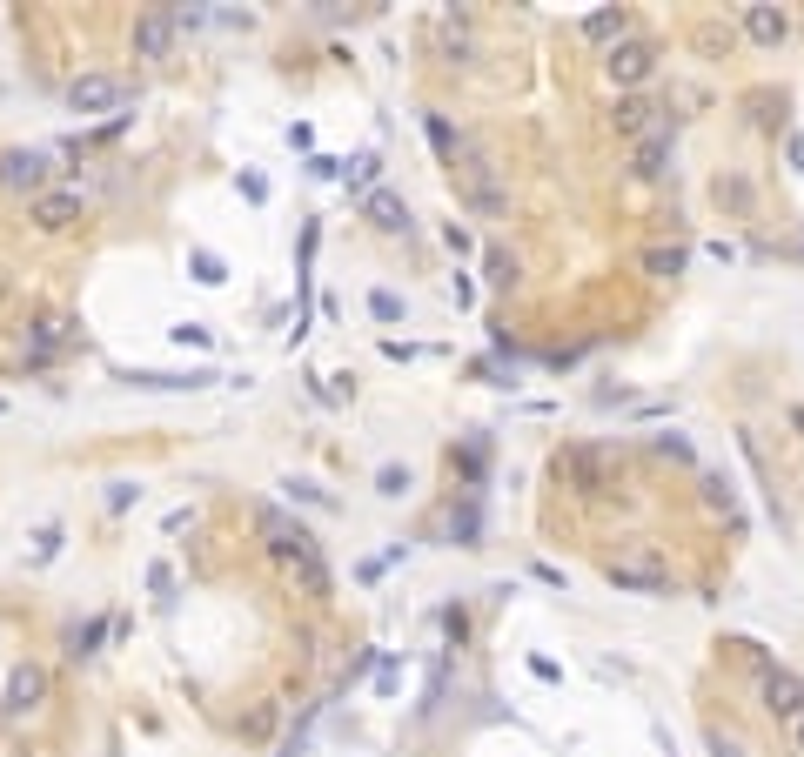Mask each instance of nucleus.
<instances>
[{
    "mask_svg": "<svg viewBox=\"0 0 804 757\" xmlns=\"http://www.w3.org/2000/svg\"><path fill=\"white\" fill-rule=\"evenodd\" d=\"M476 530H483V516H476V503H463V510L449 516V536H463V543H476Z\"/></svg>",
    "mask_w": 804,
    "mask_h": 757,
    "instance_id": "25",
    "label": "nucleus"
},
{
    "mask_svg": "<svg viewBox=\"0 0 804 757\" xmlns=\"http://www.w3.org/2000/svg\"><path fill=\"white\" fill-rule=\"evenodd\" d=\"M610 590H644V597H664L670 577L657 563H610Z\"/></svg>",
    "mask_w": 804,
    "mask_h": 757,
    "instance_id": "9",
    "label": "nucleus"
},
{
    "mask_svg": "<svg viewBox=\"0 0 804 757\" xmlns=\"http://www.w3.org/2000/svg\"><path fill=\"white\" fill-rule=\"evenodd\" d=\"M644 268L670 282V275H684V248H650V255H644Z\"/></svg>",
    "mask_w": 804,
    "mask_h": 757,
    "instance_id": "19",
    "label": "nucleus"
},
{
    "mask_svg": "<svg viewBox=\"0 0 804 757\" xmlns=\"http://www.w3.org/2000/svg\"><path fill=\"white\" fill-rule=\"evenodd\" d=\"M282 490H289V496H302V503H322V510L335 503V496H329V490H315V483H282Z\"/></svg>",
    "mask_w": 804,
    "mask_h": 757,
    "instance_id": "30",
    "label": "nucleus"
},
{
    "mask_svg": "<svg viewBox=\"0 0 804 757\" xmlns=\"http://www.w3.org/2000/svg\"><path fill=\"white\" fill-rule=\"evenodd\" d=\"M764 711L784 717V724H798V717H804V677H791V670H764Z\"/></svg>",
    "mask_w": 804,
    "mask_h": 757,
    "instance_id": "6",
    "label": "nucleus"
},
{
    "mask_svg": "<svg viewBox=\"0 0 804 757\" xmlns=\"http://www.w3.org/2000/svg\"><path fill=\"white\" fill-rule=\"evenodd\" d=\"M188 268H195V282H208V289L222 282V255H208V248H195V255H188Z\"/></svg>",
    "mask_w": 804,
    "mask_h": 757,
    "instance_id": "24",
    "label": "nucleus"
},
{
    "mask_svg": "<svg viewBox=\"0 0 804 757\" xmlns=\"http://www.w3.org/2000/svg\"><path fill=\"white\" fill-rule=\"evenodd\" d=\"M443 630L456 637V644H463V637H469V617H463V610H443Z\"/></svg>",
    "mask_w": 804,
    "mask_h": 757,
    "instance_id": "35",
    "label": "nucleus"
},
{
    "mask_svg": "<svg viewBox=\"0 0 804 757\" xmlns=\"http://www.w3.org/2000/svg\"><path fill=\"white\" fill-rule=\"evenodd\" d=\"M255 530L268 536V550H275V557H295V563L315 557V536L302 530V523H289L282 510H255Z\"/></svg>",
    "mask_w": 804,
    "mask_h": 757,
    "instance_id": "4",
    "label": "nucleus"
},
{
    "mask_svg": "<svg viewBox=\"0 0 804 757\" xmlns=\"http://www.w3.org/2000/svg\"><path fill=\"white\" fill-rule=\"evenodd\" d=\"M657 449H664V456H677V463H691V443H684V436H657Z\"/></svg>",
    "mask_w": 804,
    "mask_h": 757,
    "instance_id": "33",
    "label": "nucleus"
},
{
    "mask_svg": "<svg viewBox=\"0 0 804 757\" xmlns=\"http://www.w3.org/2000/svg\"><path fill=\"white\" fill-rule=\"evenodd\" d=\"M148 590H161V597H168V590H175V570H168V563H155V570H148Z\"/></svg>",
    "mask_w": 804,
    "mask_h": 757,
    "instance_id": "34",
    "label": "nucleus"
},
{
    "mask_svg": "<svg viewBox=\"0 0 804 757\" xmlns=\"http://www.w3.org/2000/svg\"><path fill=\"white\" fill-rule=\"evenodd\" d=\"M175 14H168V7H148V14H141V21H134V61H168V54H175Z\"/></svg>",
    "mask_w": 804,
    "mask_h": 757,
    "instance_id": "3",
    "label": "nucleus"
},
{
    "mask_svg": "<svg viewBox=\"0 0 804 757\" xmlns=\"http://www.w3.org/2000/svg\"><path fill=\"white\" fill-rule=\"evenodd\" d=\"M744 34L758 47H778L784 34H791V14H784V7H744Z\"/></svg>",
    "mask_w": 804,
    "mask_h": 757,
    "instance_id": "11",
    "label": "nucleus"
},
{
    "mask_svg": "<svg viewBox=\"0 0 804 757\" xmlns=\"http://www.w3.org/2000/svg\"><path fill=\"white\" fill-rule=\"evenodd\" d=\"M181 342V349H208V329H201V322H181V329H168Z\"/></svg>",
    "mask_w": 804,
    "mask_h": 757,
    "instance_id": "28",
    "label": "nucleus"
},
{
    "mask_svg": "<svg viewBox=\"0 0 804 757\" xmlns=\"http://www.w3.org/2000/svg\"><path fill=\"white\" fill-rule=\"evenodd\" d=\"M650 128H657V108H650L644 94H630V101H617V134H630V141H644Z\"/></svg>",
    "mask_w": 804,
    "mask_h": 757,
    "instance_id": "14",
    "label": "nucleus"
},
{
    "mask_svg": "<svg viewBox=\"0 0 804 757\" xmlns=\"http://www.w3.org/2000/svg\"><path fill=\"white\" fill-rule=\"evenodd\" d=\"M362 215H369V222L382 228V235H409V201L396 195V188H369V195H362Z\"/></svg>",
    "mask_w": 804,
    "mask_h": 757,
    "instance_id": "8",
    "label": "nucleus"
},
{
    "mask_svg": "<svg viewBox=\"0 0 804 757\" xmlns=\"http://www.w3.org/2000/svg\"><path fill=\"white\" fill-rule=\"evenodd\" d=\"M295 570H302V583H309V597H329V563H322V550H315V557H302Z\"/></svg>",
    "mask_w": 804,
    "mask_h": 757,
    "instance_id": "20",
    "label": "nucleus"
},
{
    "mask_svg": "<svg viewBox=\"0 0 804 757\" xmlns=\"http://www.w3.org/2000/svg\"><path fill=\"white\" fill-rule=\"evenodd\" d=\"M369 315H376V322H402V295L396 289H376V295H369Z\"/></svg>",
    "mask_w": 804,
    "mask_h": 757,
    "instance_id": "23",
    "label": "nucleus"
},
{
    "mask_svg": "<svg viewBox=\"0 0 804 757\" xmlns=\"http://www.w3.org/2000/svg\"><path fill=\"white\" fill-rule=\"evenodd\" d=\"M121 81H114V74H81V81H74V88H67V108L74 114H108V108H121Z\"/></svg>",
    "mask_w": 804,
    "mask_h": 757,
    "instance_id": "5",
    "label": "nucleus"
},
{
    "mask_svg": "<svg viewBox=\"0 0 804 757\" xmlns=\"http://www.w3.org/2000/svg\"><path fill=\"white\" fill-rule=\"evenodd\" d=\"M449 168H456V188H463V201L476 208V215H503V201H510V195H503V181H496L490 161L463 148V155L449 161Z\"/></svg>",
    "mask_w": 804,
    "mask_h": 757,
    "instance_id": "1",
    "label": "nucleus"
},
{
    "mask_svg": "<svg viewBox=\"0 0 804 757\" xmlns=\"http://www.w3.org/2000/svg\"><path fill=\"white\" fill-rule=\"evenodd\" d=\"M670 141H677V134H670V128H650L644 141H637V161H630V168H637V175H644V181L670 175Z\"/></svg>",
    "mask_w": 804,
    "mask_h": 757,
    "instance_id": "10",
    "label": "nucleus"
},
{
    "mask_svg": "<svg viewBox=\"0 0 804 757\" xmlns=\"http://www.w3.org/2000/svg\"><path fill=\"white\" fill-rule=\"evenodd\" d=\"M41 691H47V677L34 664H21L14 677H7V711H34L41 704Z\"/></svg>",
    "mask_w": 804,
    "mask_h": 757,
    "instance_id": "13",
    "label": "nucleus"
},
{
    "mask_svg": "<svg viewBox=\"0 0 804 757\" xmlns=\"http://www.w3.org/2000/svg\"><path fill=\"white\" fill-rule=\"evenodd\" d=\"M583 34H590V41H624V7H603V14H590V21H583Z\"/></svg>",
    "mask_w": 804,
    "mask_h": 757,
    "instance_id": "16",
    "label": "nucleus"
},
{
    "mask_svg": "<svg viewBox=\"0 0 804 757\" xmlns=\"http://www.w3.org/2000/svg\"><path fill=\"white\" fill-rule=\"evenodd\" d=\"M141 503V483H114L108 490V510H134Z\"/></svg>",
    "mask_w": 804,
    "mask_h": 757,
    "instance_id": "29",
    "label": "nucleus"
},
{
    "mask_svg": "<svg viewBox=\"0 0 804 757\" xmlns=\"http://www.w3.org/2000/svg\"><path fill=\"white\" fill-rule=\"evenodd\" d=\"M101 637H108V624L94 617L88 630H74V637H67V657H94V644H101Z\"/></svg>",
    "mask_w": 804,
    "mask_h": 757,
    "instance_id": "22",
    "label": "nucleus"
},
{
    "mask_svg": "<svg viewBox=\"0 0 804 757\" xmlns=\"http://www.w3.org/2000/svg\"><path fill=\"white\" fill-rule=\"evenodd\" d=\"M711 757H744V744H737V737H724V731H711Z\"/></svg>",
    "mask_w": 804,
    "mask_h": 757,
    "instance_id": "32",
    "label": "nucleus"
},
{
    "mask_svg": "<svg viewBox=\"0 0 804 757\" xmlns=\"http://www.w3.org/2000/svg\"><path fill=\"white\" fill-rule=\"evenodd\" d=\"M791 423H798V429H804V409H791Z\"/></svg>",
    "mask_w": 804,
    "mask_h": 757,
    "instance_id": "36",
    "label": "nucleus"
},
{
    "mask_svg": "<svg viewBox=\"0 0 804 757\" xmlns=\"http://www.w3.org/2000/svg\"><path fill=\"white\" fill-rule=\"evenodd\" d=\"M54 550H61V530H54V523H47V530H41V536H34V557H41V563H47V557H54Z\"/></svg>",
    "mask_w": 804,
    "mask_h": 757,
    "instance_id": "31",
    "label": "nucleus"
},
{
    "mask_svg": "<svg viewBox=\"0 0 804 757\" xmlns=\"http://www.w3.org/2000/svg\"><path fill=\"white\" fill-rule=\"evenodd\" d=\"M74 215H81V195H74V188H47V195L34 201V222L41 228H67Z\"/></svg>",
    "mask_w": 804,
    "mask_h": 757,
    "instance_id": "12",
    "label": "nucleus"
},
{
    "mask_svg": "<svg viewBox=\"0 0 804 757\" xmlns=\"http://www.w3.org/2000/svg\"><path fill=\"white\" fill-rule=\"evenodd\" d=\"M429 141H436V155H443V161H456V155H463V148H469L463 134H456V128H449V121H443V114H429Z\"/></svg>",
    "mask_w": 804,
    "mask_h": 757,
    "instance_id": "17",
    "label": "nucleus"
},
{
    "mask_svg": "<svg viewBox=\"0 0 804 757\" xmlns=\"http://www.w3.org/2000/svg\"><path fill=\"white\" fill-rule=\"evenodd\" d=\"M704 503L724 516H737V490H731V476H704Z\"/></svg>",
    "mask_w": 804,
    "mask_h": 757,
    "instance_id": "18",
    "label": "nucleus"
},
{
    "mask_svg": "<svg viewBox=\"0 0 804 757\" xmlns=\"http://www.w3.org/2000/svg\"><path fill=\"white\" fill-rule=\"evenodd\" d=\"M376 490H382V496H402V490H409V469H396V463H389V469L376 476Z\"/></svg>",
    "mask_w": 804,
    "mask_h": 757,
    "instance_id": "26",
    "label": "nucleus"
},
{
    "mask_svg": "<svg viewBox=\"0 0 804 757\" xmlns=\"http://www.w3.org/2000/svg\"><path fill=\"white\" fill-rule=\"evenodd\" d=\"M483 268H490V282H496V289H510V282H516V262H510V255H490Z\"/></svg>",
    "mask_w": 804,
    "mask_h": 757,
    "instance_id": "27",
    "label": "nucleus"
},
{
    "mask_svg": "<svg viewBox=\"0 0 804 757\" xmlns=\"http://www.w3.org/2000/svg\"><path fill=\"white\" fill-rule=\"evenodd\" d=\"M134 389H208L215 382V369H188V376H155V369H141V376H128Z\"/></svg>",
    "mask_w": 804,
    "mask_h": 757,
    "instance_id": "15",
    "label": "nucleus"
},
{
    "mask_svg": "<svg viewBox=\"0 0 804 757\" xmlns=\"http://www.w3.org/2000/svg\"><path fill=\"white\" fill-rule=\"evenodd\" d=\"M798 751H804V717H798Z\"/></svg>",
    "mask_w": 804,
    "mask_h": 757,
    "instance_id": "37",
    "label": "nucleus"
},
{
    "mask_svg": "<svg viewBox=\"0 0 804 757\" xmlns=\"http://www.w3.org/2000/svg\"><path fill=\"white\" fill-rule=\"evenodd\" d=\"M0 181H7V188H27V195H47V155H41V148H14V155H0Z\"/></svg>",
    "mask_w": 804,
    "mask_h": 757,
    "instance_id": "7",
    "label": "nucleus"
},
{
    "mask_svg": "<svg viewBox=\"0 0 804 757\" xmlns=\"http://www.w3.org/2000/svg\"><path fill=\"white\" fill-rule=\"evenodd\" d=\"M603 74L617 81V88H644L650 74H657V47L650 41H617L603 54Z\"/></svg>",
    "mask_w": 804,
    "mask_h": 757,
    "instance_id": "2",
    "label": "nucleus"
},
{
    "mask_svg": "<svg viewBox=\"0 0 804 757\" xmlns=\"http://www.w3.org/2000/svg\"><path fill=\"white\" fill-rule=\"evenodd\" d=\"M376 175H382V155H356V161H349V188H362V195L376 188Z\"/></svg>",
    "mask_w": 804,
    "mask_h": 757,
    "instance_id": "21",
    "label": "nucleus"
}]
</instances>
